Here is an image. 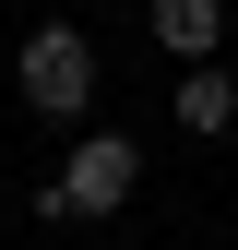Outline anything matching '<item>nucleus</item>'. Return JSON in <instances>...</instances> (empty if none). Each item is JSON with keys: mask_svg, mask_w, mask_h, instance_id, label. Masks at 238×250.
I'll list each match as a JSON object with an SVG mask.
<instances>
[{"mask_svg": "<svg viewBox=\"0 0 238 250\" xmlns=\"http://www.w3.org/2000/svg\"><path fill=\"white\" fill-rule=\"evenodd\" d=\"M131 179H143L131 143H119V131H83L72 167H60V191H72V214H119V203H131Z\"/></svg>", "mask_w": 238, "mask_h": 250, "instance_id": "2", "label": "nucleus"}, {"mask_svg": "<svg viewBox=\"0 0 238 250\" xmlns=\"http://www.w3.org/2000/svg\"><path fill=\"white\" fill-rule=\"evenodd\" d=\"M215 36H226V0H155V48H178L191 72L215 60Z\"/></svg>", "mask_w": 238, "mask_h": 250, "instance_id": "3", "label": "nucleus"}, {"mask_svg": "<svg viewBox=\"0 0 238 250\" xmlns=\"http://www.w3.org/2000/svg\"><path fill=\"white\" fill-rule=\"evenodd\" d=\"M226 119H238V83H226V72H191V83H178V131H202V143H215Z\"/></svg>", "mask_w": 238, "mask_h": 250, "instance_id": "4", "label": "nucleus"}, {"mask_svg": "<svg viewBox=\"0 0 238 250\" xmlns=\"http://www.w3.org/2000/svg\"><path fill=\"white\" fill-rule=\"evenodd\" d=\"M24 107L36 119H83L96 107V48H83L72 24H36V36H24Z\"/></svg>", "mask_w": 238, "mask_h": 250, "instance_id": "1", "label": "nucleus"}]
</instances>
